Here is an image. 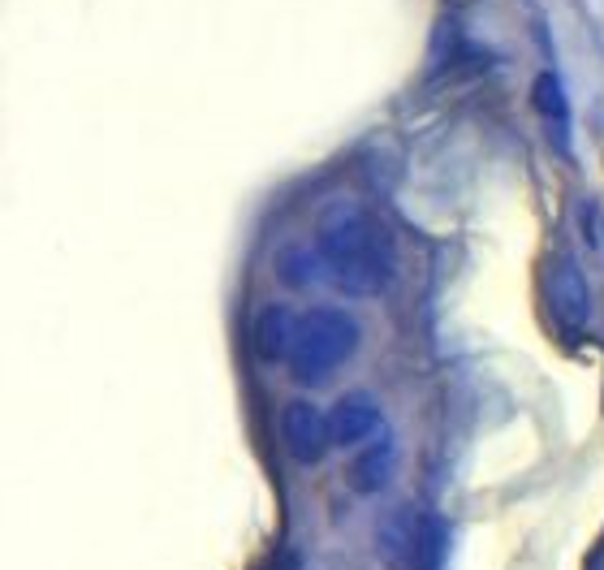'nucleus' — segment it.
Here are the masks:
<instances>
[{
  "mask_svg": "<svg viewBox=\"0 0 604 570\" xmlns=\"http://www.w3.org/2000/svg\"><path fill=\"white\" fill-rule=\"evenodd\" d=\"M315 251L324 255L328 277L350 298H376L393 285L397 247L376 212H367L354 199L324 203L315 221Z\"/></svg>",
  "mask_w": 604,
  "mask_h": 570,
  "instance_id": "nucleus-1",
  "label": "nucleus"
},
{
  "mask_svg": "<svg viewBox=\"0 0 604 570\" xmlns=\"http://www.w3.org/2000/svg\"><path fill=\"white\" fill-rule=\"evenodd\" d=\"M363 342L359 320L337 307H315L298 320V337L290 350V376L298 385H320L333 372H341L354 359Z\"/></svg>",
  "mask_w": 604,
  "mask_h": 570,
  "instance_id": "nucleus-2",
  "label": "nucleus"
},
{
  "mask_svg": "<svg viewBox=\"0 0 604 570\" xmlns=\"http://www.w3.org/2000/svg\"><path fill=\"white\" fill-rule=\"evenodd\" d=\"M544 303H548V316H553L557 329L566 333H579L587 320H592V290H587V277L579 260L570 255H557L548 260L544 268Z\"/></svg>",
  "mask_w": 604,
  "mask_h": 570,
  "instance_id": "nucleus-3",
  "label": "nucleus"
},
{
  "mask_svg": "<svg viewBox=\"0 0 604 570\" xmlns=\"http://www.w3.org/2000/svg\"><path fill=\"white\" fill-rule=\"evenodd\" d=\"M281 445L290 450L298 463H320L324 450L333 445V428H328V415L307 398L285 402L281 411Z\"/></svg>",
  "mask_w": 604,
  "mask_h": 570,
  "instance_id": "nucleus-4",
  "label": "nucleus"
},
{
  "mask_svg": "<svg viewBox=\"0 0 604 570\" xmlns=\"http://www.w3.org/2000/svg\"><path fill=\"white\" fill-rule=\"evenodd\" d=\"M328 428H333V445L337 450H354V445H372L384 432V411L372 393H346L337 398V406L328 411Z\"/></svg>",
  "mask_w": 604,
  "mask_h": 570,
  "instance_id": "nucleus-5",
  "label": "nucleus"
},
{
  "mask_svg": "<svg viewBox=\"0 0 604 570\" xmlns=\"http://www.w3.org/2000/svg\"><path fill=\"white\" fill-rule=\"evenodd\" d=\"M294 337H298V316L281 303H268L251 324V346L264 363H290Z\"/></svg>",
  "mask_w": 604,
  "mask_h": 570,
  "instance_id": "nucleus-6",
  "label": "nucleus"
},
{
  "mask_svg": "<svg viewBox=\"0 0 604 570\" xmlns=\"http://www.w3.org/2000/svg\"><path fill=\"white\" fill-rule=\"evenodd\" d=\"M393 467H397V450H393V437L384 432L376 445H367V450L354 458L350 480H354V488H359V493H380V488L389 484Z\"/></svg>",
  "mask_w": 604,
  "mask_h": 570,
  "instance_id": "nucleus-7",
  "label": "nucleus"
},
{
  "mask_svg": "<svg viewBox=\"0 0 604 570\" xmlns=\"http://www.w3.org/2000/svg\"><path fill=\"white\" fill-rule=\"evenodd\" d=\"M449 553V527L436 514H423L415 532V553H410V570H445Z\"/></svg>",
  "mask_w": 604,
  "mask_h": 570,
  "instance_id": "nucleus-8",
  "label": "nucleus"
},
{
  "mask_svg": "<svg viewBox=\"0 0 604 570\" xmlns=\"http://www.w3.org/2000/svg\"><path fill=\"white\" fill-rule=\"evenodd\" d=\"M535 108H540L544 121H553L557 130V152H566V126H570V100L561 91V78L553 70H544L535 78Z\"/></svg>",
  "mask_w": 604,
  "mask_h": 570,
  "instance_id": "nucleus-9",
  "label": "nucleus"
},
{
  "mask_svg": "<svg viewBox=\"0 0 604 570\" xmlns=\"http://www.w3.org/2000/svg\"><path fill=\"white\" fill-rule=\"evenodd\" d=\"M320 268H324V255L315 247H285L277 255V277L290 285V290H311L320 281Z\"/></svg>",
  "mask_w": 604,
  "mask_h": 570,
  "instance_id": "nucleus-10",
  "label": "nucleus"
}]
</instances>
